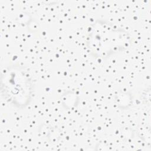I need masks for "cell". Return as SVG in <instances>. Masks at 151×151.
Wrapping results in <instances>:
<instances>
[{
  "mask_svg": "<svg viewBox=\"0 0 151 151\" xmlns=\"http://www.w3.org/2000/svg\"><path fill=\"white\" fill-rule=\"evenodd\" d=\"M0 84L2 96L13 106L22 109L31 102L33 81L23 66L14 64L4 69L1 73Z\"/></svg>",
  "mask_w": 151,
  "mask_h": 151,
  "instance_id": "obj_2",
  "label": "cell"
},
{
  "mask_svg": "<svg viewBox=\"0 0 151 151\" xmlns=\"http://www.w3.org/2000/svg\"><path fill=\"white\" fill-rule=\"evenodd\" d=\"M130 43L126 31L111 23L97 21L90 28L87 46L95 57L106 58L126 49Z\"/></svg>",
  "mask_w": 151,
  "mask_h": 151,
  "instance_id": "obj_1",
  "label": "cell"
}]
</instances>
